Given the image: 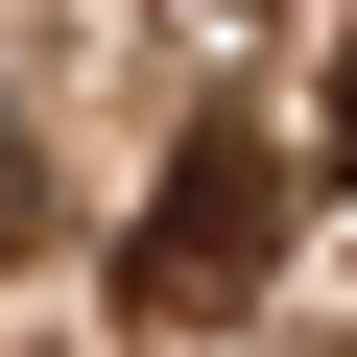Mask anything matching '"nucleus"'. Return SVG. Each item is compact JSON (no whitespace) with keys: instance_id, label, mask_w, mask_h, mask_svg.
<instances>
[{"instance_id":"1","label":"nucleus","mask_w":357,"mask_h":357,"mask_svg":"<svg viewBox=\"0 0 357 357\" xmlns=\"http://www.w3.org/2000/svg\"><path fill=\"white\" fill-rule=\"evenodd\" d=\"M119 286H143L167 333L262 286V119H191V143H167V191H143V238H119Z\"/></svg>"},{"instance_id":"2","label":"nucleus","mask_w":357,"mask_h":357,"mask_svg":"<svg viewBox=\"0 0 357 357\" xmlns=\"http://www.w3.org/2000/svg\"><path fill=\"white\" fill-rule=\"evenodd\" d=\"M333 167H357V48H333Z\"/></svg>"}]
</instances>
